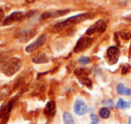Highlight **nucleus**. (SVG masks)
<instances>
[{"mask_svg":"<svg viewBox=\"0 0 131 124\" xmlns=\"http://www.w3.org/2000/svg\"><path fill=\"white\" fill-rule=\"evenodd\" d=\"M63 120L66 124H75V120H74L73 116L71 113L69 112H65L63 115Z\"/></svg>","mask_w":131,"mask_h":124,"instance_id":"obj_16","label":"nucleus"},{"mask_svg":"<svg viewBox=\"0 0 131 124\" xmlns=\"http://www.w3.org/2000/svg\"><path fill=\"white\" fill-rule=\"evenodd\" d=\"M128 124H131V116L129 117V119H128Z\"/></svg>","mask_w":131,"mask_h":124,"instance_id":"obj_26","label":"nucleus"},{"mask_svg":"<svg viewBox=\"0 0 131 124\" xmlns=\"http://www.w3.org/2000/svg\"><path fill=\"white\" fill-rule=\"evenodd\" d=\"M106 24L104 21L100 20L98 22H96L94 24L91 26L90 28H88V30L86 31V35H93V33H102L106 30Z\"/></svg>","mask_w":131,"mask_h":124,"instance_id":"obj_6","label":"nucleus"},{"mask_svg":"<svg viewBox=\"0 0 131 124\" xmlns=\"http://www.w3.org/2000/svg\"><path fill=\"white\" fill-rule=\"evenodd\" d=\"M128 71H130V68L128 67V65L124 66L123 68H122V74H127Z\"/></svg>","mask_w":131,"mask_h":124,"instance_id":"obj_22","label":"nucleus"},{"mask_svg":"<svg viewBox=\"0 0 131 124\" xmlns=\"http://www.w3.org/2000/svg\"><path fill=\"white\" fill-rule=\"evenodd\" d=\"M75 75L78 77L79 81L82 83L83 85L88 86L89 88H91L92 86V81L90 80V78L88 77L89 76V71L85 68H78L75 71Z\"/></svg>","mask_w":131,"mask_h":124,"instance_id":"obj_4","label":"nucleus"},{"mask_svg":"<svg viewBox=\"0 0 131 124\" xmlns=\"http://www.w3.org/2000/svg\"><path fill=\"white\" fill-rule=\"evenodd\" d=\"M120 36H121V38H123L124 40H128V39H130L131 37V34L130 33H127V32H122L121 33H120Z\"/></svg>","mask_w":131,"mask_h":124,"instance_id":"obj_21","label":"nucleus"},{"mask_svg":"<svg viewBox=\"0 0 131 124\" xmlns=\"http://www.w3.org/2000/svg\"><path fill=\"white\" fill-rule=\"evenodd\" d=\"M15 100H16V97L10 100L9 102L5 104L4 105H2L1 108H0V119L2 120L3 123H6V121L8 120V117H9V114L12 111V108H13L14 104H15Z\"/></svg>","mask_w":131,"mask_h":124,"instance_id":"obj_3","label":"nucleus"},{"mask_svg":"<svg viewBox=\"0 0 131 124\" xmlns=\"http://www.w3.org/2000/svg\"><path fill=\"white\" fill-rule=\"evenodd\" d=\"M24 17H25V14L23 12H14L3 21V25H9L14 23L20 22Z\"/></svg>","mask_w":131,"mask_h":124,"instance_id":"obj_7","label":"nucleus"},{"mask_svg":"<svg viewBox=\"0 0 131 124\" xmlns=\"http://www.w3.org/2000/svg\"><path fill=\"white\" fill-rule=\"evenodd\" d=\"M21 67H22V63H21L20 59L17 58H12L1 65V71L5 75L11 77V76L15 75L17 71H19Z\"/></svg>","mask_w":131,"mask_h":124,"instance_id":"obj_2","label":"nucleus"},{"mask_svg":"<svg viewBox=\"0 0 131 124\" xmlns=\"http://www.w3.org/2000/svg\"><path fill=\"white\" fill-rule=\"evenodd\" d=\"M49 57L46 55L44 52L37 53L34 57L32 58V61L36 64H42V63H47L49 62Z\"/></svg>","mask_w":131,"mask_h":124,"instance_id":"obj_14","label":"nucleus"},{"mask_svg":"<svg viewBox=\"0 0 131 124\" xmlns=\"http://www.w3.org/2000/svg\"><path fill=\"white\" fill-rule=\"evenodd\" d=\"M117 91H118V93L119 94V95H129L131 94V89L125 87L122 84L118 85V86H117Z\"/></svg>","mask_w":131,"mask_h":124,"instance_id":"obj_15","label":"nucleus"},{"mask_svg":"<svg viewBox=\"0 0 131 124\" xmlns=\"http://www.w3.org/2000/svg\"><path fill=\"white\" fill-rule=\"evenodd\" d=\"M126 20H127V21H130V22H131V15H128V16H127V17H126Z\"/></svg>","mask_w":131,"mask_h":124,"instance_id":"obj_25","label":"nucleus"},{"mask_svg":"<svg viewBox=\"0 0 131 124\" xmlns=\"http://www.w3.org/2000/svg\"><path fill=\"white\" fill-rule=\"evenodd\" d=\"M104 104L106 105H109V106H112V101L111 100H108V101H104L103 102Z\"/></svg>","mask_w":131,"mask_h":124,"instance_id":"obj_23","label":"nucleus"},{"mask_svg":"<svg viewBox=\"0 0 131 124\" xmlns=\"http://www.w3.org/2000/svg\"><path fill=\"white\" fill-rule=\"evenodd\" d=\"M69 12V10H58V11L55 12H47V13L42 14L41 19H48V18H52V17H58L65 15Z\"/></svg>","mask_w":131,"mask_h":124,"instance_id":"obj_12","label":"nucleus"},{"mask_svg":"<svg viewBox=\"0 0 131 124\" xmlns=\"http://www.w3.org/2000/svg\"><path fill=\"white\" fill-rule=\"evenodd\" d=\"M93 14L92 13H84V14H80V15H75V16H72L68 18L64 22H60L58 23L57 24L54 25V31L55 32H60L66 28L67 26H70V25H74V24H79V23H82L85 20H88V19L93 18Z\"/></svg>","mask_w":131,"mask_h":124,"instance_id":"obj_1","label":"nucleus"},{"mask_svg":"<svg viewBox=\"0 0 131 124\" xmlns=\"http://www.w3.org/2000/svg\"><path fill=\"white\" fill-rule=\"evenodd\" d=\"M74 111L77 115H84L88 111L87 105L82 100H77L74 106Z\"/></svg>","mask_w":131,"mask_h":124,"instance_id":"obj_11","label":"nucleus"},{"mask_svg":"<svg viewBox=\"0 0 131 124\" xmlns=\"http://www.w3.org/2000/svg\"><path fill=\"white\" fill-rule=\"evenodd\" d=\"M93 42V39L91 38V37H87V36L82 37V38H80L78 40L75 49H74V51H75V53H78V52H81V51L84 50V49L89 48L90 46L92 45Z\"/></svg>","mask_w":131,"mask_h":124,"instance_id":"obj_5","label":"nucleus"},{"mask_svg":"<svg viewBox=\"0 0 131 124\" xmlns=\"http://www.w3.org/2000/svg\"><path fill=\"white\" fill-rule=\"evenodd\" d=\"M117 107L120 108V109H127V108L130 107V104L128 102L122 100V99H118V102H117Z\"/></svg>","mask_w":131,"mask_h":124,"instance_id":"obj_18","label":"nucleus"},{"mask_svg":"<svg viewBox=\"0 0 131 124\" xmlns=\"http://www.w3.org/2000/svg\"><path fill=\"white\" fill-rule=\"evenodd\" d=\"M35 33H36L35 30H24V31L21 32V33L17 35V37H18L20 42H26L29 40H31V39L34 36Z\"/></svg>","mask_w":131,"mask_h":124,"instance_id":"obj_10","label":"nucleus"},{"mask_svg":"<svg viewBox=\"0 0 131 124\" xmlns=\"http://www.w3.org/2000/svg\"><path fill=\"white\" fill-rule=\"evenodd\" d=\"M78 62L80 64L82 65H86V64H89L90 62H91V59H90L88 57H81L80 58L78 59Z\"/></svg>","mask_w":131,"mask_h":124,"instance_id":"obj_19","label":"nucleus"},{"mask_svg":"<svg viewBox=\"0 0 131 124\" xmlns=\"http://www.w3.org/2000/svg\"><path fill=\"white\" fill-rule=\"evenodd\" d=\"M118 56H119V50L117 47H110L107 50V59L109 63L111 64H115L118 59Z\"/></svg>","mask_w":131,"mask_h":124,"instance_id":"obj_9","label":"nucleus"},{"mask_svg":"<svg viewBox=\"0 0 131 124\" xmlns=\"http://www.w3.org/2000/svg\"><path fill=\"white\" fill-rule=\"evenodd\" d=\"M4 15H5L4 11H3L2 9H0V22L3 20V18H4Z\"/></svg>","mask_w":131,"mask_h":124,"instance_id":"obj_24","label":"nucleus"},{"mask_svg":"<svg viewBox=\"0 0 131 124\" xmlns=\"http://www.w3.org/2000/svg\"><path fill=\"white\" fill-rule=\"evenodd\" d=\"M99 114H100V116L102 119H108L110 117V115H111V111H110V110L107 107H103L100 110Z\"/></svg>","mask_w":131,"mask_h":124,"instance_id":"obj_17","label":"nucleus"},{"mask_svg":"<svg viewBox=\"0 0 131 124\" xmlns=\"http://www.w3.org/2000/svg\"><path fill=\"white\" fill-rule=\"evenodd\" d=\"M91 120H92V124H98L100 122V120L99 118L94 114H91Z\"/></svg>","mask_w":131,"mask_h":124,"instance_id":"obj_20","label":"nucleus"},{"mask_svg":"<svg viewBox=\"0 0 131 124\" xmlns=\"http://www.w3.org/2000/svg\"><path fill=\"white\" fill-rule=\"evenodd\" d=\"M55 112H56V102L54 101H50L46 104L44 113L48 117H53L55 115Z\"/></svg>","mask_w":131,"mask_h":124,"instance_id":"obj_13","label":"nucleus"},{"mask_svg":"<svg viewBox=\"0 0 131 124\" xmlns=\"http://www.w3.org/2000/svg\"><path fill=\"white\" fill-rule=\"evenodd\" d=\"M47 39H48V37L46 34L40 35L34 42H32L31 44H30V45H28L27 47H26V51H27V52H32V51H34L35 49H37L39 47L43 45L46 42V40H47Z\"/></svg>","mask_w":131,"mask_h":124,"instance_id":"obj_8","label":"nucleus"}]
</instances>
